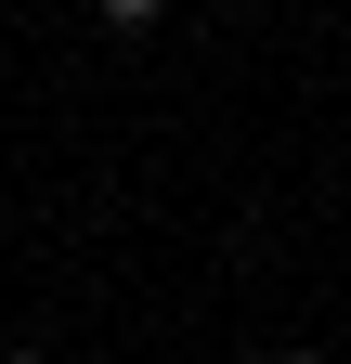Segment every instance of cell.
<instances>
[{"label":"cell","instance_id":"obj_1","mask_svg":"<svg viewBox=\"0 0 351 364\" xmlns=\"http://www.w3.org/2000/svg\"><path fill=\"white\" fill-rule=\"evenodd\" d=\"M92 14H104V26H156L169 0H92Z\"/></svg>","mask_w":351,"mask_h":364},{"label":"cell","instance_id":"obj_2","mask_svg":"<svg viewBox=\"0 0 351 364\" xmlns=\"http://www.w3.org/2000/svg\"><path fill=\"white\" fill-rule=\"evenodd\" d=\"M14 364H39V351H14Z\"/></svg>","mask_w":351,"mask_h":364},{"label":"cell","instance_id":"obj_3","mask_svg":"<svg viewBox=\"0 0 351 364\" xmlns=\"http://www.w3.org/2000/svg\"><path fill=\"white\" fill-rule=\"evenodd\" d=\"M299 364H313V351H299Z\"/></svg>","mask_w":351,"mask_h":364}]
</instances>
